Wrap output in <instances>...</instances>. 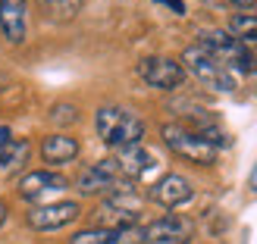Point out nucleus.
<instances>
[{"label": "nucleus", "mask_w": 257, "mask_h": 244, "mask_svg": "<svg viewBox=\"0 0 257 244\" xmlns=\"http://www.w3.org/2000/svg\"><path fill=\"white\" fill-rule=\"evenodd\" d=\"M157 4H166L176 16H185V4H182V0H157Z\"/></svg>", "instance_id": "obj_21"}, {"label": "nucleus", "mask_w": 257, "mask_h": 244, "mask_svg": "<svg viewBox=\"0 0 257 244\" xmlns=\"http://www.w3.org/2000/svg\"><path fill=\"white\" fill-rule=\"evenodd\" d=\"M38 4H41L54 19H72L75 13H79L82 0H38Z\"/></svg>", "instance_id": "obj_18"}, {"label": "nucleus", "mask_w": 257, "mask_h": 244, "mask_svg": "<svg viewBox=\"0 0 257 244\" xmlns=\"http://www.w3.org/2000/svg\"><path fill=\"white\" fill-rule=\"evenodd\" d=\"M82 216V207L75 200H57V203H44V207H35L29 213V225L38 232H57V228L75 222Z\"/></svg>", "instance_id": "obj_7"}, {"label": "nucleus", "mask_w": 257, "mask_h": 244, "mask_svg": "<svg viewBox=\"0 0 257 244\" xmlns=\"http://www.w3.org/2000/svg\"><path fill=\"white\" fill-rule=\"evenodd\" d=\"M198 47H204L213 60H220L232 75L235 72H254L257 69V60L251 57L248 44H241L238 38H232L223 29H204L198 35Z\"/></svg>", "instance_id": "obj_2"}, {"label": "nucleus", "mask_w": 257, "mask_h": 244, "mask_svg": "<svg viewBox=\"0 0 257 244\" xmlns=\"http://www.w3.org/2000/svg\"><path fill=\"white\" fill-rule=\"evenodd\" d=\"M163 135V144L170 147L173 153H179V157H185L191 163H201V166H213L216 163V147H210L207 141H204L195 128H185V125H163L160 128Z\"/></svg>", "instance_id": "obj_4"}, {"label": "nucleus", "mask_w": 257, "mask_h": 244, "mask_svg": "<svg viewBox=\"0 0 257 244\" xmlns=\"http://www.w3.org/2000/svg\"><path fill=\"white\" fill-rule=\"evenodd\" d=\"M4 222H7V203H0V228H4Z\"/></svg>", "instance_id": "obj_24"}, {"label": "nucleus", "mask_w": 257, "mask_h": 244, "mask_svg": "<svg viewBox=\"0 0 257 244\" xmlns=\"http://www.w3.org/2000/svg\"><path fill=\"white\" fill-rule=\"evenodd\" d=\"M232 38H238L241 44H257V16L254 13H235L229 19V29H226Z\"/></svg>", "instance_id": "obj_16"}, {"label": "nucleus", "mask_w": 257, "mask_h": 244, "mask_svg": "<svg viewBox=\"0 0 257 244\" xmlns=\"http://www.w3.org/2000/svg\"><path fill=\"white\" fill-rule=\"evenodd\" d=\"M138 75H141V82H148L157 91H173V88L185 82L182 63L170 60V57H145L138 63Z\"/></svg>", "instance_id": "obj_6"}, {"label": "nucleus", "mask_w": 257, "mask_h": 244, "mask_svg": "<svg viewBox=\"0 0 257 244\" xmlns=\"http://www.w3.org/2000/svg\"><path fill=\"white\" fill-rule=\"evenodd\" d=\"M229 4H235V7H254L257 0H229Z\"/></svg>", "instance_id": "obj_22"}, {"label": "nucleus", "mask_w": 257, "mask_h": 244, "mask_svg": "<svg viewBox=\"0 0 257 244\" xmlns=\"http://www.w3.org/2000/svg\"><path fill=\"white\" fill-rule=\"evenodd\" d=\"M29 153H32V144L25 138H7L0 141V169L4 172H16L29 163Z\"/></svg>", "instance_id": "obj_15"}, {"label": "nucleus", "mask_w": 257, "mask_h": 244, "mask_svg": "<svg viewBox=\"0 0 257 244\" xmlns=\"http://www.w3.org/2000/svg\"><path fill=\"white\" fill-rule=\"evenodd\" d=\"M69 182L63 178L60 172H47V169H38V172H29L19 182V194L25 200H38V197H47L54 191H66Z\"/></svg>", "instance_id": "obj_13"}, {"label": "nucleus", "mask_w": 257, "mask_h": 244, "mask_svg": "<svg viewBox=\"0 0 257 244\" xmlns=\"http://www.w3.org/2000/svg\"><path fill=\"white\" fill-rule=\"evenodd\" d=\"M179 63H182L185 72H191L201 85L213 88V91H235V75L229 72L220 60H213L204 47H198V44L195 47H185Z\"/></svg>", "instance_id": "obj_3"}, {"label": "nucleus", "mask_w": 257, "mask_h": 244, "mask_svg": "<svg viewBox=\"0 0 257 244\" xmlns=\"http://www.w3.org/2000/svg\"><path fill=\"white\" fill-rule=\"evenodd\" d=\"M107 244H148V238L141 225H122V228H110Z\"/></svg>", "instance_id": "obj_17"}, {"label": "nucleus", "mask_w": 257, "mask_h": 244, "mask_svg": "<svg viewBox=\"0 0 257 244\" xmlns=\"http://www.w3.org/2000/svg\"><path fill=\"white\" fill-rule=\"evenodd\" d=\"M94 128L97 138L113 150L141 144V138H145V122L125 107H100L94 116Z\"/></svg>", "instance_id": "obj_1"}, {"label": "nucleus", "mask_w": 257, "mask_h": 244, "mask_svg": "<svg viewBox=\"0 0 257 244\" xmlns=\"http://www.w3.org/2000/svg\"><path fill=\"white\" fill-rule=\"evenodd\" d=\"M141 213V197L135 191H122V194H110L104 203H100V219L113 222V228H122V225H135Z\"/></svg>", "instance_id": "obj_9"}, {"label": "nucleus", "mask_w": 257, "mask_h": 244, "mask_svg": "<svg viewBox=\"0 0 257 244\" xmlns=\"http://www.w3.org/2000/svg\"><path fill=\"white\" fill-rule=\"evenodd\" d=\"M110 241V228L97 225V228H82L69 238V244H107Z\"/></svg>", "instance_id": "obj_19"}, {"label": "nucleus", "mask_w": 257, "mask_h": 244, "mask_svg": "<svg viewBox=\"0 0 257 244\" xmlns=\"http://www.w3.org/2000/svg\"><path fill=\"white\" fill-rule=\"evenodd\" d=\"M185 244H188V241H185Z\"/></svg>", "instance_id": "obj_25"}, {"label": "nucleus", "mask_w": 257, "mask_h": 244, "mask_svg": "<svg viewBox=\"0 0 257 244\" xmlns=\"http://www.w3.org/2000/svg\"><path fill=\"white\" fill-rule=\"evenodd\" d=\"M248 182H251V188L257 191V163H254V169H251V178H248Z\"/></svg>", "instance_id": "obj_23"}, {"label": "nucleus", "mask_w": 257, "mask_h": 244, "mask_svg": "<svg viewBox=\"0 0 257 244\" xmlns=\"http://www.w3.org/2000/svg\"><path fill=\"white\" fill-rule=\"evenodd\" d=\"M0 32L10 44H22L29 32V7L25 0H0Z\"/></svg>", "instance_id": "obj_11"}, {"label": "nucleus", "mask_w": 257, "mask_h": 244, "mask_svg": "<svg viewBox=\"0 0 257 244\" xmlns=\"http://www.w3.org/2000/svg\"><path fill=\"white\" fill-rule=\"evenodd\" d=\"M75 188L88 197L91 194H122V191H132V182L119 175L116 160H97V163L88 166V169L79 172Z\"/></svg>", "instance_id": "obj_5"}, {"label": "nucleus", "mask_w": 257, "mask_h": 244, "mask_svg": "<svg viewBox=\"0 0 257 244\" xmlns=\"http://www.w3.org/2000/svg\"><path fill=\"white\" fill-rule=\"evenodd\" d=\"M41 157H44V163H50V166L72 163L75 157H79V141H75L72 135H63V132L47 135V138L41 141Z\"/></svg>", "instance_id": "obj_14"}, {"label": "nucleus", "mask_w": 257, "mask_h": 244, "mask_svg": "<svg viewBox=\"0 0 257 244\" xmlns=\"http://www.w3.org/2000/svg\"><path fill=\"white\" fill-rule=\"evenodd\" d=\"M50 119H54V122H75V119H79V113H75L72 104H57L54 113H50Z\"/></svg>", "instance_id": "obj_20"}, {"label": "nucleus", "mask_w": 257, "mask_h": 244, "mask_svg": "<svg viewBox=\"0 0 257 244\" xmlns=\"http://www.w3.org/2000/svg\"><path fill=\"white\" fill-rule=\"evenodd\" d=\"M188 235H191V222L176 213H166L160 219H154L151 225H145L148 244H185Z\"/></svg>", "instance_id": "obj_10"}, {"label": "nucleus", "mask_w": 257, "mask_h": 244, "mask_svg": "<svg viewBox=\"0 0 257 244\" xmlns=\"http://www.w3.org/2000/svg\"><path fill=\"white\" fill-rule=\"evenodd\" d=\"M116 169L122 178H128V182H135V178H141L148 169H154V153L145 147V144H132V147H119L116 150Z\"/></svg>", "instance_id": "obj_12"}, {"label": "nucleus", "mask_w": 257, "mask_h": 244, "mask_svg": "<svg viewBox=\"0 0 257 244\" xmlns=\"http://www.w3.org/2000/svg\"><path fill=\"white\" fill-rule=\"evenodd\" d=\"M191 197H195V188H191V182L185 175H179V172H170V175H163L160 182L151 185V200L166 207V210L182 207V203H188Z\"/></svg>", "instance_id": "obj_8"}]
</instances>
